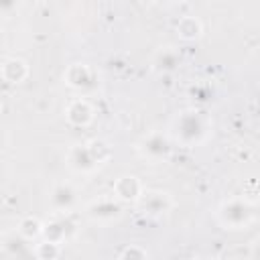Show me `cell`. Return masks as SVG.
<instances>
[{"label":"cell","instance_id":"6da1fadb","mask_svg":"<svg viewBox=\"0 0 260 260\" xmlns=\"http://www.w3.org/2000/svg\"><path fill=\"white\" fill-rule=\"evenodd\" d=\"M205 122L199 112H183L175 120V136L183 144H197L205 136Z\"/></svg>","mask_w":260,"mask_h":260},{"label":"cell","instance_id":"7a4b0ae2","mask_svg":"<svg viewBox=\"0 0 260 260\" xmlns=\"http://www.w3.org/2000/svg\"><path fill=\"white\" fill-rule=\"evenodd\" d=\"M252 219V207L246 201L232 199L219 207V221L230 230H242Z\"/></svg>","mask_w":260,"mask_h":260},{"label":"cell","instance_id":"3957f363","mask_svg":"<svg viewBox=\"0 0 260 260\" xmlns=\"http://www.w3.org/2000/svg\"><path fill=\"white\" fill-rule=\"evenodd\" d=\"M140 152L144 156H148L150 160H160V158H167L171 154V142L162 134H150L140 144Z\"/></svg>","mask_w":260,"mask_h":260},{"label":"cell","instance_id":"277c9868","mask_svg":"<svg viewBox=\"0 0 260 260\" xmlns=\"http://www.w3.org/2000/svg\"><path fill=\"white\" fill-rule=\"evenodd\" d=\"M138 203L144 211L148 213H162L169 209L171 201L167 197V193H160V191H146L138 197Z\"/></svg>","mask_w":260,"mask_h":260},{"label":"cell","instance_id":"5b68a950","mask_svg":"<svg viewBox=\"0 0 260 260\" xmlns=\"http://www.w3.org/2000/svg\"><path fill=\"white\" fill-rule=\"evenodd\" d=\"M120 205L112 199H100L87 205V215L93 219H114L120 215Z\"/></svg>","mask_w":260,"mask_h":260},{"label":"cell","instance_id":"8992f818","mask_svg":"<svg viewBox=\"0 0 260 260\" xmlns=\"http://www.w3.org/2000/svg\"><path fill=\"white\" fill-rule=\"evenodd\" d=\"M95 162H100V158H95L93 152L85 146H77L69 152V165L77 171H91Z\"/></svg>","mask_w":260,"mask_h":260},{"label":"cell","instance_id":"52a82bcc","mask_svg":"<svg viewBox=\"0 0 260 260\" xmlns=\"http://www.w3.org/2000/svg\"><path fill=\"white\" fill-rule=\"evenodd\" d=\"M75 203V191L69 185H57L51 193V205L59 211H67Z\"/></svg>","mask_w":260,"mask_h":260},{"label":"cell","instance_id":"ba28073f","mask_svg":"<svg viewBox=\"0 0 260 260\" xmlns=\"http://www.w3.org/2000/svg\"><path fill=\"white\" fill-rule=\"evenodd\" d=\"M67 120L75 126H83L91 120V108L83 100H77L67 108Z\"/></svg>","mask_w":260,"mask_h":260},{"label":"cell","instance_id":"9c48e42d","mask_svg":"<svg viewBox=\"0 0 260 260\" xmlns=\"http://www.w3.org/2000/svg\"><path fill=\"white\" fill-rule=\"evenodd\" d=\"M2 73H4V79L10 81V83H18L26 77V65L24 61L20 59H8L2 67Z\"/></svg>","mask_w":260,"mask_h":260},{"label":"cell","instance_id":"30bf717a","mask_svg":"<svg viewBox=\"0 0 260 260\" xmlns=\"http://www.w3.org/2000/svg\"><path fill=\"white\" fill-rule=\"evenodd\" d=\"M154 67L162 73H171L179 67V55L173 51V49H162L156 53L154 57Z\"/></svg>","mask_w":260,"mask_h":260},{"label":"cell","instance_id":"8fae6325","mask_svg":"<svg viewBox=\"0 0 260 260\" xmlns=\"http://www.w3.org/2000/svg\"><path fill=\"white\" fill-rule=\"evenodd\" d=\"M116 195L120 199H138L140 197V185L134 177H122L116 183Z\"/></svg>","mask_w":260,"mask_h":260},{"label":"cell","instance_id":"7c38bea8","mask_svg":"<svg viewBox=\"0 0 260 260\" xmlns=\"http://www.w3.org/2000/svg\"><path fill=\"white\" fill-rule=\"evenodd\" d=\"M43 223L39 221V219H35V217H26V219H22L20 221V225H18V234L22 236V238H26V240H32V238H37L39 234H43Z\"/></svg>","mask_w":260,"mask_h":260},{"label":"cell","instance_id":"4fadbf2b","mask_svg":"<svg viewBox=\"0 0 260 260\" xmlns=\"http://www.w3.org/2000/svg\"><path fill=\"white\" fill-rule=\"evenodd\" d=\"M177 30H179V35H181L183 39L191 41V39H197V37L201 35V24H199L195 18H183V20L179 22Z\"/></svg>","mask_w":260,"mask_h":260},{"label":"cell","instance_id":"5bb4252c","mask_svg":"<svg viewBox=\"0 0 260 260\" xmlns=\"http://www.w3.org/2000/svg\"><path fill=\"white\" fill-rule=\"evenodd\" d=\"M75 67H77L79 75L75 77V75L67 73V79H69V83H71L73 87H85V85H87V81H89V71H87L83 65H75Z\"/></svg>","mask_w":260,"mask_h":260},{"label":"cell","instance_id":"9a60e30c","mask_svg":"<svg viewBox=\"0 0 260 260\" xmlns=\"http://www.w3.org/2000/svg\"><path fill=\"white\" fill-rule=\"evenodd\" d=\"M14 6H16V0H0V8H2L4 14H8Z\"/></svg>","mask_w":260,"mask_h":260},{"label":"cell","instance_id":"2e32d148","mask_svg":"<svg viewBox=\"0 0 260 260\" xmlns=\"http://www.w3.org/2000/svg\"><path fill=\"white\" fill-rule=\"evenodd\" d=\"M122 256H144V252H136V250H126V252H122Z\"/></svg>","mask_w":260,"mask_h":260},{"label":"cell","instance_id":"e0dca14e","mask_svg":"<svg viewBox=\"0 0 260 260\" xmlns=\"http://www.w3.org/2000/svg\"><path fill=\"white\" fill-rule=\"evenodd\" d=\"M154 2H162V0H154Z\"/></svg>","mask_w":260,"mask_h":260}]
</instances>
